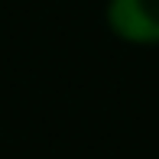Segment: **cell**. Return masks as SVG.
Returning a JSON list of instances; mask_svg holds the SVG:
<instances>
[{
	"label": "cell",
	"mask_w": 159,
	"mask_h": 159,
	"mask_svg": "<svg viewBox=\"0 0 159 159\" xmlns=\"http://www.w3.org/2000/svg\"><path fill=\"white\" fill-rule=\"evenodd\" d=\"M107 26L133 46L159 42V0H111Z\"/></svg>",
	"instance_id": "6da1fadb"
}]
</instances>
